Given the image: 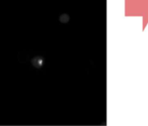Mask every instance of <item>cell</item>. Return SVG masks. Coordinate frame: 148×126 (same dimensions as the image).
I'll return each mask as SVG.
<instances>
[{"label":"cell","instance_id":"6da1fadb","mask_svg":"<svg viewBox=\"0 0 148 126\" xmlns=\"http://www.w3.org/2000/svg\"><path fill=\"white\" fill-rule=\"evenodd\" d=\"M32 62V64H33L36 67H39V66L41 65V60H40L38 57L34 58Z\"/></svg>","mask_w":148,"mask_h":126}]
</instances>
